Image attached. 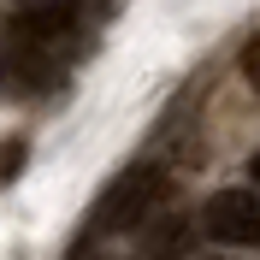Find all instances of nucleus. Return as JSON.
<instances>
[{
  "instance_id": "obj_3",
  "label": "nucleus",
  "mask_w": 260,
  "mask_h": 260,
  "mask_svg": "<svg viewBox=\"0 0 260 260\" xmlns=\"http://www.w3.org/2000/svg\"><path fill=\"white\" fill-rule=\"evenodd\" d=\"M59 83V53H36L18 42H0V101L18 95H48Z\"/></svg>"
},
{
  "instance_id": "obj_1",
  "label": "nucleus",
  "mask_w": 260,
  "mask_h": 260,
  "mask_svg": "<svg viewBox=\"0 0 260 260\" xmlns=\"http://www.w3.org/2000/svg\"><path fill=\"white\" fill-rule=\"evenodd\" d=\"M160 183H166V178L154 172V166H136V172H124L118 183H107V195L89 207L83 237H113V231H136V225H148V213L160 207Z\"/></svg>"
},
{
  "instance_id": "obj_8",
  "label": "nucleus",
  "mask_w": 260,
  "mask_h": 260,
  "mask_svg": "<svg viewBox=\"0 0 260 260\" xmlns=\"http://www.w3.org/2000/svg\"><path fill=\"white\" fill-rule=\"evenodd\" d=\"M24 6H48V0H24Z\"/></svg>"
},
{
  "instance_id": "obj_7",
  "label": "nucleus",
  "mask_w": 260,
  "mask_h": 260,
  "mask_svg": "<svg viewBox=\"0 0 260 260\" xmlns=\"http://www.w3.org/2000/svg\"><path fill=\"white\" fill-rule=\"evenodd\" d=\"M248 178H254V183H260V148H254V160H248Z\"/></svg>"
},
{
  "instance_id": "obj_5",
  "label": "nucleus",
  "mask_w": 260,
  "mask_h": 260,
  "mask_svg": "<svg viewBox=\"0 0 260 260\" xmlns=\"http://www.w3.org/2000/svg\"><path fill=\"white\" fill-rule=\"evenodd\" d=\"M18 166H24V136L0 142V183H12V178H18Z\"/></svg>"
},
{
  "instance_id": "obj_6",
  "label": "nucleus",
  "mask_w": 260,
  "mask_h": 260,
  "mask_svg": "<svg viewBox=\"0 0 260 260\" xmlns=\"http://www.w3.org/2000/svg\"><path fill=\"white\" fill-rule=\"evenodd\" d=\"M243 77H248V83L260 89V36H254V42L243 48Z\"/></svg>"
},
{
  "instance_id": "obj_4",
  "label": "nucleus",
  "mask_w": 260,
  "mask_h": 260,
  "mask_svg": "<svg viewBox=\"0 0 260 260\" xmlns=\"http://www.w3.org/2000/svg\"><path fill=\"white\" fill-rule=\"evenodd\" d=\"M195 243V231L183 213H166V219H148V237H142V254L148 260H178L183 248Z\"/></svg>"
},
{
  "instance_id": "obj_2",
  "label": "nucleus",
  "mask_w": 260,
  "mask_h": 260,
  "mask_svg": "<svg viewBox=\"0 0 260 260\" xmlns=\"http://www.w3.org/2000/svg\"><path fill=\"white\" fill-rule=\"evenodd\" d=\"M201 231L213 243H231V248H254L260 243V195L254 189H219L201 207Z\"/></svg>"
}]
</instances>
